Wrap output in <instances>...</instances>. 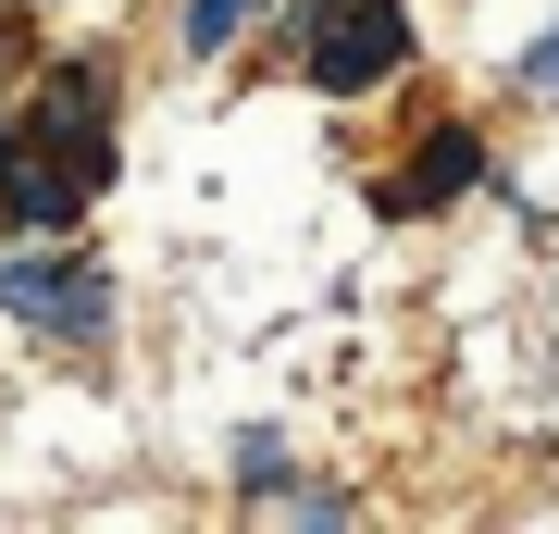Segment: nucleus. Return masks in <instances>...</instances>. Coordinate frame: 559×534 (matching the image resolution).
<instances>
[{
    "label": "nucleus",
    "mask_w": 559,
    "mask_h": 534,
    "mask_svg": "<svg viewBox=\"0 0 559 534\" xmlns=\"http://www.w3.org/2000/svg\"><path fill=\"white\" fill-rule=\"evenodd\" d=\"M473 175H485V150L448 124V138H423V150H411V187H399V212H436V199H460Z\"/></svg>",
    "instance_id": "20e7f679"
},
{
    "label": "nucleus",
    "mask_w": 559,
    "mask_h": 534,
    "mask_svg": "<svg viewBox=\"0 0 559 534\" xmlns=\"http://www.w3.org/2000/svg\"><path fill=\"white\" fill-rule=\"evenodd\" d=\"M0 311H13V323H50V336H100L112 298H100L87 261H13V274H0Z\"/></svg>",
    "instance_id": "7ed1b4c3"
},
{
    "label": "nucleus",
    "mask_w": 559,
    "mask_h": 534,
    "mask_svg": "<svg viewBox=\"0 0 559 534\" xmlns=\"http://www.w3.org/2000/svg\"><path fill=\"white\" fill-rule=\"evenodd\" d=\"M87 187H112V75L100 62H62L38 87L25 150H0V212L13 224H75Z\"/></svg>",
    "instance_id": "f257e3e1"
},
{
    "label": "nucleus",
    "mask_w": 559,
    "mask_h": 534,
    "mask_svg": "<svg viewBox=\"0 0 559 534\" xmlns=\"http://www.w3.org/2000/svg\"><path fill=\"white\" fill-rule=\"evenodd\" d=\"M249 13H261V0H187V50H224Z\"/></svg>",
    "instance_id": "39448f33"
},
{
    "label": "nucleus",
    "mask_w": 559,
    "mask_h": 534,
    "mask_svg": "<svg viewBox=\"0 0 559 534\" xmlns=\"http://www.w3.org/2000/svg\"><path fill=\"white\" fill-rule=\"evenodd\" d=\"M399 62H411L399 0H336V13L311 25V75H323V87H348V99H360V87H385Z\"/></svg>",
    "instance_id": "f03ea898"
},
{
    "label": "nucleus",
    "mask_w": 559,
    "mask_h": 534,
    "mask_svg": "<svg viewBox=\"0 0 559 534\" xmlns=\"http://www.w3.org/2000/svg\"><path fill=\"white\" fill-rule=\"evenodd\" d=\"M522 87H535V99H559V25H547L535 50H522Z\"/></svg>",
    "instance_id": "423d86ee"
}]
</instances>
